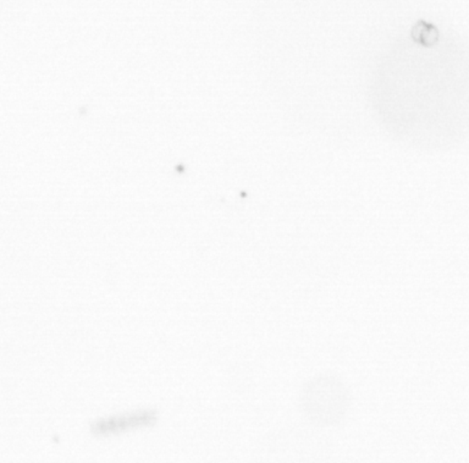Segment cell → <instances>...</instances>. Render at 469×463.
<instances>
[{
    "instance_id": "cell-1",
    "label": "cell",
    "mask_w": 469,
    "mask_h": 463,
    "mask_svg": "<svg viewBox=\"0 0 469 463\" xmlns=\"http://www.w3.org/2000/svg\"><path fill=\"white\" fill-rule=\"evenodd\" d=\"M412 38L418 43H422L427 47H431L439 40V32L433 26L420 21L412 31Z\"/></svg>"
}]
</instances>
